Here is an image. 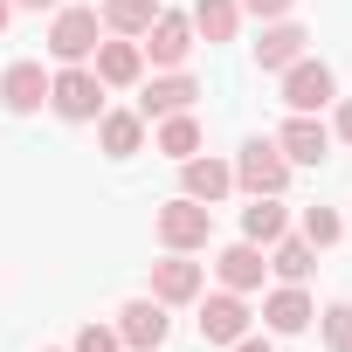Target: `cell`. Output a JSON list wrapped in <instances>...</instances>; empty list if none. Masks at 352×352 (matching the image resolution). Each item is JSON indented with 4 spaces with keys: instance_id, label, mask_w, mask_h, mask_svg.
Returning <instances> with one entry per match:
<instances>
[{
    "instance_id": "cell-22",
    "label": "cell",
    "mask_w": 352,
    "mask_h": 352,
    "mask_svg": "<svg viewBox=\"0 0 352 352\" xmlns=\"http://www.w3.org/2000/svg\"><path fill=\"white\" fill-rule=\"evenodd\" d=\"M194 35L201 42H235L242 35V0H194Z\"/></svg>"
},
{
    "instance_id": "cell-14",
    "label": "cell",
    "mask_w": 352,
    "mask_h": 352,
    "mask_svg": "<svg viewBox=\"0 0 352 352\" xmlns=\"http://www.w3.org/2000/svg\"><path fill=\"white\" fill-rule=\"evenodd\" d=\"M166 331H173V318H166L159 297H131V304L118 311V338H124V352H159Z\"/></svg>"
},
{
    "instance_id": "cell-26",
    "label": "cell",
    "mask_w": 352,
    "mask_h": 352,
    "mask_svg": "<svg viewBox=\"0 0 352 352\" xmlns=\"http://www.w3.org/2000/svg\"><path fill=\"white\" fill-rule=\"evenodd\" d=\"M69 352H124V338H118V324H97V318H90V324L76 331Z\"/></svg>"
},
{
    "instance_id": "cell-2",
    "label": "cell",
    "mask_w": 352,
    "mask_h": 352,
    "mask_svg": "<svg viewBox=\"0 0 352 352\" xmlns=\"http://www.w3.org/2000/svg\"><path fill=\"white\" fill-rule=\"evenodd\" d=\"M152 228H159V249L194 256V249L214 242V208H201V201H187V194H173V201L152 214Z\"/></svg>"
},
{
    "instance_id": "cell-16",
    "label": "cell",
    "mask_w": 352,
    "mask_h": 352,
    "mask_svg": "<svg viewBox=\"0 0 352 352\" xmlns=\"http://www.w3.org/2000/svg\"><path fill=\"white\" fill-rule=\"evenodd\" d=\"M304 42H311V28H304V21H290V14H283V21H263V35H256V69L283 76L297 56H311Z\"/></svg>"
},
{
    "instance_id": "cell-19",
    "label": "cell",
    "mask_w": 352,
    "mask_h": 352,
    "mask_svg": "<svg viewBox=\"0 0 352 352\" xmlns=\"http://www.w3.org/2000/svg\"><path fill=\"white\" fill-rule=\"evenodd\" d=\"M276 235H290V208H283V194H256V201L242 208V242L270 249Z\"/></svg>"
},
{
    "instance_id": "cell-15",
    "label": "cell",
    "mask_w": 352,
    "mask_h": 352,
    "mask_svg": "<svg viewBox=\"0 0 352 352\" xmlns=\"http://www.w3.org/2000/svg\"><path fill=\"white\" fill-rule=\"evenodd\" d=\"M0 104H8V118L49 111V69L42 63H8V69H0Z\"/></svg>"
},
{
    "instance_id": "cell-31",
    "label": "cell",
    "mask_w": 352,
    "mask_h": 352,
    "mask_svg": "<svg viewBox=\"0 0 352 352\" xmlns=\"http://www.w3.org/2000/svg\"><path fill=\"white\" fill-rule=\"evenodd\" d=\"M8 21H14V0H0V35H8Z\"/></svg>"
},
{
    "instance_id": "cell-29",
    "label": "cell",
    "mask_w": 352,
    "mask_h": 352,
    "mask_svg": "<svg viewBox=\"0 0 352 352\" xmlns=\"http://www.w3.org/2000/svg\"><path fill=\"white\" fill-rule=\"evenodd\" d=\"M228 352H276V345H270V331H242Z\"/></svg>"
},
{
    "instance_id": "cell-3",
    "label": "cell",
    "mask_w": 352,
    "mask_h": 352,
    "mask_svg": "<svg viewBox=\"0 0 352 352\" xmlns=\"http://www.w3.org/2000/svg\"><path fill=\"white\" fill-rule=\"evenodd\" d=\"M228 166H235V187H242L249 201H256V194H283L290 173H297V166L276 152V138H242V152H235Z\"/></svg>"
},
{
    "instance_id": "cell-6",
    "label": "cell",
    "mask_w": 352,
    "mask_h": 352,
    "mask_svg": "<svg viewBox=\"0 0 352 352\" xmlns=\"http://www.w3.org/2000/svg\"><path fill=\"white\" fill-rule=\"evenodd\" d=\"M276 152H283L290 166H324V159H331V124H324L318 111H290V118L276 124Z\"/></svg>"
},
{
    "instance_id": "cell-1",
    "label": "cell",
    "mask_w": 352,
    "mask_h": 352,
    "mask_svg": "<svg viewBox=\"0 0 352 352\" xmlns=\"http://www.w3.org/2000/svg\"><path fill=\"white\" fill-rule=\"evenodd\" d=\"M49 111L63 124H97L104 118V83L90 63H56L49 69Z\"/></svg>"
},
{
    "instance_id": "cell-32",
    "label": "cell",
    "mask_w": 352,
    "mask_h": 352,
    "mask_svg": "<svg viewBox=\"0 0 352 352\" xmlns=\"http://www.w3.org/2000/svg\"><path fill=\"white\" fill-rule=\"evenodd\" d=\"M42 352H69V345H42Z\"/></svg>"
},
{
    "instance_id": "cell-8",
    "label": "cell",
    "mask_w": 352,
    "mask_h": 352,
    "mask_svg": "<svg viewBox=\"0 0 352 352\" xmlns=\"http://www.w3.org/2000/svg\"><path fill=\"white\" fill-rule=\"evenodd\" d=\"M249 318H256V311H249L242 290H214V297L201 290V345H221V352H228V345L249 331Z\"/></svg>"
},
{
    "instance_id": "cell-20",
    "label": "cell",
    "mask_w": 352,
    "mask_h": 352,
    "mask_svg": "<svg viewBox=\"0 0 352 352\" xmlns=\"http://www.w3.org/2000/svg\"><path fill=\"white\" fill-rule=\"evenodd\" d=\"M263 256H270V276H276V283H311V270H318V249H311L304 235H276Z\"/></svg>"
},
{
    "instance_id": "cell-13",
    "label": "cell",
    "mask_w": 352,
    "mask_h": 352,
    "mask_svg": "<svg viewBox=\"0 0 352 352\" xmlns=\"http://www.w3.org/2000/svg\"><path fill=\"white\" fill-rule=\"evenodd\" d=\"M311 318H318V304H311L304 283H276L263 297V331L270 338H297V331H311Z\"/></svg>"
},
{
    "instance_id": "cell-9",
    "label": "cell",
    "mask_w": 352,
    "mask_h": 352,
    "mask_svg": "<svg viewBox=\"0 0 352 352\" xmlns=\"http://www.w3.org/2000/svg\"><path fill=\"white\" fill-rule=\"evenodd\" d=\"M201 290H208V270L194 263V256H159L152 263V297L166 304V311H180V304H201Z\"/></svg>"
},
{
    "instance_id": "cell-10",
    "label": "cell",
    "mask_w": 352,
    "mask_h": 352,
    "mask_svg": "<svg viewBox=\"0 0 352 352\" xmlns=\"http://www.w3.org/2000/svg\"><path fill=\"white\" fill-rule=\"evenodd\" d=\"M194 97H201V76H187V69H152V83H145V97L131 104L145 124H159V118H173V111H194Z\"/></svg>"
},
{
    "instance_id": "cell-4",
    "label": "cell",
    "mask_w": 352,
    "mask_h": 352,
    "mask_svg": "<svg viewBox=\"0 0 352 352\" xmlns=\"http://www.w3.org/2000/svg\"><path fill=\"white\" fill-rule=\"evenodd\" d=\"M138 49H145V63H152V69H187V56L201 49V35H194V21H187V14L159 8V14H152V28L138 35Z\"/></svg>"
},
{
    "instance_id": "cell-33",
    "label": "cell",
    "mask_w": 352,
    "mask_h": 352,
    "mask_svg": "<svg viewBox=\"0 0 352 352\" xmlns=\"http://www.w3.org/2000/svg\"><path fill=\"white\" fill-rule=\"evenodd\" d=\"M345 235H352V214H345Z\"/></svg>"
},
{
    "instance_id": "cell-12",
    "label": "cell",
    "mask_w": 352,
    "mask_h": 352,
    "mask_svg": "<svg viewBox=\"0 0 352 352\" xmlns=\"http://www.w3.org/2000/svg\"><path fill=\"white\" fill-rule=\"evenodd\" d=\"M180 194H187V201H201V208H221V201L235 194V166H228V159H214V152L180 159Z\"/></svg>"
},
{
    "instance_id": "cell-25",
    "label": "cell",
    "mask_w": 352,
    "mask_h": 352,
    "mask_svg": "<svg viewBox=\"0 0 352 352\" xmlns=\"http://www.w3.org/2000/svg\"><path fill=\"white\" fill-rule=\"evenodd\" d=\"M318 338H324V352H352V297L318 311Z\"/></svg>"
},
{
    "instance_id": "cell-30",
    "label": "cell",
    "mask_w": 352,
    "mask_h": 352,
    "mask_svg": "<svg viewBox=\"0 0 352 352\" xmlns=\"http://www.w3.org/2000/svg\"><path fill=\"white\" fill-rule=\"evenodd\" d=\"M21 8H28V14H56L63 0H14V14H21Z\"/></svg>"
},
{
    "instance_id": "cell-5",
    "label": "cell",
    "mask_w": 352,
    "mask_h": 352,
    "mask_svg": "<svg viewBox=\"0 0 352 352\" xmlns=\"http://www.w3.org/2000/svg\"><path fill=\"white\" fill-rule=\"evenodd\" d=\"M97 42H104V14L97 8H56V21H49V56L56 63H90Z\"/></svg>"
},
{
    "instance_id": "cell-21",
    "label": "cell",
    "mask_w": 352,
    "mask_h": 352,
    "mask_svg": "<svg viewBox=\"0 0 352 352\" xmlns=\"http://www.w3.org/2000/svg\"><path fill=\"white\" fill-rule=\"evenodd\" d=\"M152 152H166V159H194V152H201V118H194V111L159 118V124H152Z\"/></svg>"
},
{
    "instance_id": "cell-17",
    "label": "cell",
    "mask_w": 352,
    "mask_h": 352,
    "mask_svg": "<svg viewBox=\"0 0 352 352\" xmlns=\"http://www.w3.org/2000/svg\"><path fill=\"white\" fill-rule=\"evenodd\" d=\"M214 276H221V290H263V276H270V256L256 249V242H228L221 256H214Z\"/></svg>"
},
{
    "instance_id": "cell-28",
    "label": "cell",
    "mask_w": 352,
    "mask_h": 352,
    "mask_svg": "<svg viewBox=\"0 0 352 352\" xmlns=\"http://www.w3.org/2000/svg\"><path fill=\"white\" fill-rule=\"evenodd\" d=\"M331 138L352 145V97H338V118H331Z\"/></svg>"
},
{
    "instance_id": "cell-24",
    "label": "cell",
    "mask_w": 352,
    "mask_h": 352,
    "mask_svg": "<svg viewBox=\"0 0 352 352\" xmlns=\"http://www.w3.org/2000/svg\"><path fill=\"white\" fill-rule=\"evenodd\" d=\"M297 235H304L311 249H331V242H345V214H338V208H304V214H297Z\"/></svg>"
},
{
    "instance_id": "cell-23",
    "label": "cell",
    "mask_w": 352,
    "mask_h": 352,
    "mask_svg": "<svg viewBox=\"0 0 352 352\" xmlns=\"http://www.w3.org/2000/svg\"><path fill=\"white\" fill-rule=\"evenodd\" d=\"M97 14H104V35H131L138 42L152 28V14H159V0H104Z\"/></svg>"
},
{
    "instance_id": "cell-11",
    "label": "cell",
    "mask_w": 352,
    "mask_h": 352,
    "mask_svg": "<svg viewBox=\"0 0 352 352\" xmlns=\"http://www.w3.org/2000/svg\"><path fill=\"white\" fill-rule=\"evenodd\" d=\"M90 69H97L104 90H138V83H145V49H138L131 35H104L97 56H90Z\"/></svg>"
},
{
    "instance_id": "cell-18",
    "label": "cell",
    "mask_w": 352,
    "mask_h": 352,
    "mask_svg": "<svg viewBox=\"0 0 352 352\" xmlns=\"http://www.w3.org/2000/svg\"><path fill=\"white\" fill-rule=\"evenodd\" d=\"M145 118L138 111H111L104 104V118H97V145H104V159H131V152H145Z\"/></svg>"
},
{
    "instance_id": "cell-7",
    "label": "cell",
    "mask_w": 352,
    "mask_h": 352,
    "mask_svg": "<svg viewBox=\"0 0 352 352\" xmlns=\"http://www.w3.org/2000/svg\"><path fill=\"white\" fill-rule=\"evenodd\" d=\"M283 104H290V111H324V104H338V76H331V63L297 56V63L283 69Z\"/></svg>"
},
{
    "instance_id": "cell-27",
    "label": "cell",
    "mask_w": 352,
    "mask_h": 352,
    "mask_svg": "<svg viewBox=\"0 0 352 352\" xmlns=\"http://www.w3.org/2000/svg\"><path fill=\"white\" fill-rule=\"evenodd\" d=\"M297 8V0H242V14H256V21H283Z\"/></svg>"
}]
</instances>
